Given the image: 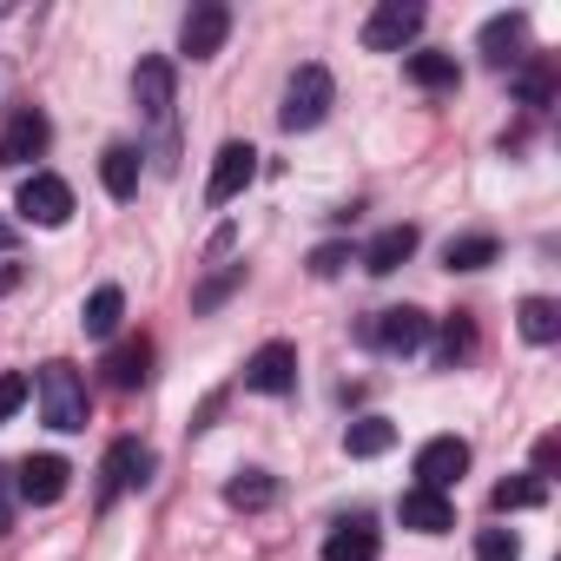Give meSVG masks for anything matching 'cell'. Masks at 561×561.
I'll use <instances>...</instances> for the list:
<instances>
[{
	"mask_svg": "<svg viewBox=\"0 0 561 561\" xmlns=\"http://www.w3.org/2000/svg\"><path fill=\"white\" fill-rule=\"evenodd\" d=\"M41 416H47V430H60V436L87 430V377H80L73 364H60V357L41 370Z\"/></svg>",
	"mask_w": 561,
	"mask_h": 561,
	"instance_id": "obj_1",
	"label": "cell"
},
{
	"mask_svg": "<svg viewBox=\"0 0 561 561\" xmlns=\"http://www.w3.org/2000/svg\"><path fill=\"white\" fill-rule=\"evenodd\" d=\"M331 100H337L331 73L324 67H298L291 87H285V106H277V126H285V133H311V126H324Z\"/></svg>",
	"mask_w": 561,
	"mask_h": 561,
	"instance_id": "obj_2",
	"label": "cell"
},
{
	"mask_svg": "<svg viewBox=\"0 0 561 561\" xmlns=\"http://www.w3.org/2000/svg\"><path fill=\"white\" fill-rule=\"evenodd\" d=\"M416 34H423V8H416V0H383V8L364 21V47L370 54H403Z\"/></svg>",
	"mask_w": 561,
	"mask_h": 561,
	"instance_id": "obj_3",
	"label": "cell"
},
{
	"mask_svg": "<svg viewBox=\"0 0 561 561\" xmlns=\"http://www.w3.org/2000/svg\"><path fill=\"white\" fill-rule=\"evenodd\" d=\"M251 179H257V146H251V139H225V146H218V159H211L205 198H211V205H231Z\"/></svg>",
	"mask_w": 561,
	"mask_h": 561,
	"instance_id": "obj_4",
	"label": "cell"
},
{
	"mask_svg": "<svg viewBox=\"0 0 561 561\" xmlns=\"http://www.w3.org/2000/svg\"><path fill=\"white\" fill-rule=\"evenodd\" d=\"M14 211L27 218V225H67L73 218V192H67V179H54V172H34V179H21V198H14Z\"/></svg>",
	"mask_w": 561,
	"mask_h": 561,
	"instance_id": "obj_5",
	"label": "cell"
},
{
	"mask_svg": "<svg viewBox=\"0 0 561 561\" xmlns=\"http://www.w3.org/2000/svg\"><path fill=\"white\" fill-rule=\"evenodd\" d=\"M462 469H469V443L462 436H430L416 449V489L449 495V482H462Z\"/></svg>",
	"mask_w": 561,
	"mask_h": 561,
	"instance_id": "obj_6",
	"label": "cell"
},
{
	"mask_svg": "<svg viewBox=\"0 0 561 561\" xmlns=\"http://www.w3.org/2000/svg\"><path fill=\"white\" fill-rule=\"evenodd\" d=\"M146 476H152V449H146V443H133V436H126V443H113V449H106V469H100V508H106V502H119L126 489H139Z\"/></svg>",
	"mask_w": 561,
	"mask_h": 561,
	"instance_id": "obj_7",
	"label": "cell"
},
{
	"mask_svg": "<svg viewBox=\"0 0 561 561\" xmlns=\"http://www.w3.org/2000/svg\"><path fill=\"white\" fill-rule=\"evenodd\" d=\"M244 390H257V397H285V390H298V351H291V344H264V351H251Z\"/></svg>",
	"mask_w": 561,
	"mask_h": 561,
	"instance_id": "obj_8",
	"label": "cell"
},
{
	"mask_svg": "<svg viewBox=\"0 0 561 561\" xmlns=\"http://www.w3.org/2000/svg\"><path fill=\"white\" fill-rule=\"evenodd\" d=\"M364 337H370L377 351H397V357H403V351H423V344H430V318L410 311V305H397V311H377V318L364 324Z\"/></svg>",
	"mask_w": 561,
	"mask_h": 561,
	"instance_id": "obj_9",
	"label": "cell"
},
{
	"mask_svg": "<svg viewBox=\"0 0 561 561\" xmlns=\"http://www.w3.org/2000/svg\"><path fill=\"white\" fill-rule=\"evenodd\" d=\"M47 139H54L47 113H41V106H21V113L8 119V133H0V165H34V159L47 152Z\"/></svg>",
	"mask_w": 561,
	"mask_h": 561,
	"instance_id": "obj_10",
	"label": "cell"
},
{
	"mask_svg": "<svg viewBox=\"0 0 561 561\" xmlns=\"http://www.w3.org/2000/svg\"><path fill=\"white\" fill-rule=\"evenodd\" d=\"M225 34H231V8H225V0H205V8H192V14H185L179 47H185L192 60H211V54L225 47Z\"/></svg>",
	"mask_w": 561,
	"mask_h": 561,
	"instance_id": "obj_11",
	"label": "cell"
},
{
	"mask_svg": "<svg viewBox=\"0 0 561 561\" xmlns=\"http://www.w3.org/2000/svg\"><path fill=\"white\" fill-rule=\"evenodd\" d=\"M133 100L152 126H172V60H139L133 73Z\"/></svg>",
	"mask_w": 561,
	"mask_h": 561,
	"instance_id": "obj_12",
	"label": "cell"
},
{
	"mask_svg": "<svg viewBox=\"0 0 561 561\" xmlns=\"http://www.w3.org/2000/svg\"><path fill=\"white\" fill-rule=\"evenodd\" d=\"M397 515H403V528H416V535H443V528H456V508H449V495H436V489H403Z\"/></svg>",
	"mask_w": 561,
	"mask_h": 561,
	"instance_id": "obj_13",
	"label": "cell"
},
{
	"mask_svg": "<svg viewBox=\"0 0 561 561\" xmlns=\"http://www.w3.org/2000/svg\"><path fill=\"white\" fill-rule=\"evenodd\" d=\"M377 548H383V535H377V522H370V515L337 522V528L324 535V561H377Z\"/></svg>",
	"mask_w": 561,
	"mask_h": 561,
	"instance_id": "obj_14",
	"label": "cell"
},
{
	"mask_svg": "<svg viewBox=\"0 0 561 561\" xmlns=\"http://www.w3.org/2000/svg\"><path fill=\"white\" fill-rule=\"evenodd\" d=\"M410 257H416V225H390V231H377V238L364 244V271H377V277L403 271Z\"/></svg>",
	"mask_w": 561,
	"mask_h": 561,
	"instance_id": "obj_15",
	"label": "cell"
},
{
	"mask_svg": "<svg viewBox=\"0 0 561 561\" xmlns=\"http://www.w3.org/2000/svg\"><path fill=\"white\" fill-rule=\"evenodd\" d=\"M67 482H73V469H67L60 456H27V462H21V495H27V502H41V508H47V502H60V495H67Z\"/></svg>",
	"mask_w": 561,
	"mask_h": 561,
	"instance_id": "obj_16",
	"label": "cell"
},
{
	"mask_svg": "<svg viewBox=\"0 0 561 561\" xmlns=\"http://www.w3.org/2000/svg\"><path fill=\"white\" fill-rule=\"evenodd\" d=\"M522 41H528V14H495L482 27V60L489 67H508V60H522Z\"/></svg>",
	"mask_w": 561,
	"mask_h": 561,
	"instance_id": "obj_17",
	"label": "cell"
},
{
	"mask_svg": "<svg viewBox=\"0 0 561 561\" xmlns=\"http://www.w3.org/2000/svg\"><path fill=\"white\" fill-rule=\"evenodd\" d=\"M146 377H152V344H146V337L113 344V357H106V383H113V390H139Z\"/></svg>",
	"mask_w": 561,
	"mask_h": 561,
	"instance_id": "obj_18",
	"label": "cell"
},
{
	"mask_svg": "<svg viewBox=\"0 0 561 561\" xmlns=\"http://www.w3.org/2000/svg\"><path fill=\"white\" fill-rule=\"evenodd\" d=\"M119 318H126V291H119V285H100V291L87 298V311H80V331H87V337H113Z\"/></svg>",
	"mask_w": 561,
	"mask_h": 561,
	"instance_id": "obj_19",
	"label": "cell"
},
{
	"mask_svg": "<svg viewBox=\"0 0 561 561\" xmlns=\"http://www.w3.org/2000/svg\"><path fill=\"white\" fill-rule=\"evenodd\" d=\"M515 324H522L528 344H554V337H561V305H554V298H522Z\"/></svg>",
	"mask_w": 561,
	"mask_h": 561,
	"instance_id": "obj_20",
	"label": "cell"
},
{
	"mask_svg": "<svg viewBox=\"0 0 561 561\" xmlns=\"http://www.w3.org/2000/svg\"><path fill=\"white\" fill-rule=\"evenodd\" d=\"M495 515H522V508H541L548 502V482L541 476H508V482H495Z\"/></svg>",
	"mask_w": 561,
	"mask_h": 561,
	"instance_id": "obj_21",
	"label": "cell"
},
{
	"mask_svg": "<svg viewBox=\"0 0 561 561\" xmlns=\"http://www.w3.org/2000/svg\"><path fill=\"white\" fill-rule=\"evenodd\" d=\"M100 179H106V192H113V198H133V192H139V152H133V146H106Z\"/></svg>",
	"mask_w": 561,
	"mask_h": 561,
	"instance_id": "obj_22",
	"label": "cell"
},
{
	"mask_svg": "<svg viewBox=\"0 0 561 561\" xmlns=\"http://www.w3.org/2000/svg\"><path fill=\"white\" fill-rule=\"evenodd\" d=\"M390 443H397V423H390V416H357V423L344 430V449H351V456H383Z\"/></svg>",
	"mask_w": 561,
	"mask_h": 561,
	"instance_id": "obj_23",
	"label": "cell"
},
{
	"mask_svg": "<svg viewBox=\"0 0 561 561\" xmlns=\"http://www.w3.org/2000/svg\"><path fill=\"white\" fill-rule=\"evenodd\" d=\"M225 502H231V508H271V502H277V482H271L264 469H238V476L225 482Z\"/></svg>",
	"mask_w": 561,
	"mask_h": 561,
	"instance_id": "obj_24",
	"label": "cell"
},
{
	"mask_svg": "<svg viewBox=\"0 0 561 561\" xmlns=\"http://www.w3.org/2000/svg\"><path fill=\"white\" fill-rule=\"evenodd\" d=\"M403 73H410L416 87H430V93H449V87L462 80L449 54H410V60H403Z\"/></svg>",
	"mask_w": 561,
	"mask_h": 561,
	"instance_id": "obj_25",
	"label": "cell"
},
{
	"mask_svg": "<svg viewBox=\"0 0 561 561\" xmlns=\"http://www.w3.org/2000/svg\"><path fill=\"white\" fill-rule=\"evenodd\" d=\"M443 264H449V271H482V264H495V238H482V231L449 238V244H443Z\"/></svg>",
	"mask_w": 561,
	"mask_h": 561,
	"instance_id": "obj_26",
	"label": "cell"
},
{
	"mask_svg": "<svg viewBox=\"0 0 561 561\" xmlns=\"http://www.w3.org/2000/svg\"><path fill=\"white\" fill-rule=\"evenodd\" d=\"M476 561H522V541L508 528H482L476 535Z\"/></svg>",
	"mask_w": 561,
	"mask_h": 561,
	"instance_id": "obj_27",
	"label": "cell"
},
{
	"mask_svg": "<svg viewBox=\"0 0 561 561\" xmlns=\"http://www.w3.org/2000/svg\"><path fill=\"white\" fill-rule=\"evenodd\" d=\"M476 351V324L469 318H449L443 324V364H456V357H469Z\"/></svg>",
	"mask_w": 561,
	"mask_h": 561,
	"instance_id": "obj_28",
	"label": "cell"
},
{
	"mask_svg": "<svg viewBox=\"0 0 561 561\" xmlns=\"http://www.w3.org/2000/svg\"><path fill=\"white\" fill-rule=\"evenodd\" d=\"M344 264H351V244H318V251H311V271H318V277H337Z\"/></svg>",
	"mask_w": 561,
	"mask_h": 561,
	"instance_id": "obj_29",
	"label": "cell"
},
{
	"mask_svg": "<svg viewBox=\"0 0 561 561\" xmlns=\"http://www.w3.org/2000/svg\"><path fill=\"white\" fill-rule=\"evenodd\" d=\"M21 403H27V377H0V423H8Z\"/></svg>",
	"mask_w": 561,
	"mask_h": 561,
	"instance_id": "obj_30",
	"label": "cell"
},
{
	"mask_svg": "<svg viewBox=\"0 0 561 561\" xmlns=\"http://www.w3.org/2000/svg\"><path fill=\"white\" fill-rule=\"evenodd\" d=\"M522 100H528V106H541V100H548V73H541V67H528V73H522Z\"/></svg>",
	"mask_w": 561,
	"mask_h": 561,
	"instance_id": "obj_31",
	"label": "cell"
},
{
	"mask_svg": "<svg viewBox=\"0 0 561 561\" xmlns=\"http://www.w3.org/2000/svg\"><path fill=\"white\" fill-rule=\"evenodd\" d=\"M0 535H8V469H0Z\"/></svg>",
	"mask_w": 561,
	"mask_h": 561,
	"instance_id": "obj_32",
	"label": "cell"
},
{
	"mask_svg": "<svg viewBox=\"0 0 561 561\" xmlns=\"http://www.w3.org/2000/svg\"><path fill=\"white\" fill-rule=\"evenodd\" d=\"M8 244H14V225H8V218H0V251H8Z\"/></svg>",
	"mask_w": 561,
	"mask_h": 561,
	"instance_id": "obj_33",
	"label": "cell"
}]
</instances>
